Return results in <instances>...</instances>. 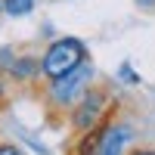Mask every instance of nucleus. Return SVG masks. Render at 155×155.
Here are the masks:
<instances>
[{"label": "nucleus", "instance_id": "obj_1", "mask_svg": "<svg viewBox=\"0 0 155 155\" xmlns=\"http://www.w3.org/2000/svg\"><path fill=\"white\" fill-rule=\"evenodd\" d=\"M81 62H87V47L81 37H56L41 56V74L47 81H56Z\"/></svg>", "mask_w": 155, "mask_h": 155}, {"label": "nucleus", "instance_id": "obj_2", "mask_svg": "<svg viewBox=\"0 0 155 155\" xmlns=\"http://www.w3.org/2000/svg\"><path fill=\"white\" fill-rule=\"evenodd\" d=\"M90 81H93V65H90V62L74 65L71 71H65L62 78L50 81V102L59 106V109H71L74 102L90 90Z\"/></svg>", "mask_w": 155, "mask_h": 155}, {"label": "nucleus", "instance_id": "obj_3", "mask_svg": "<svg viewBox=\"0 0 155 155\" xmlns=\"http://www.w3.org/2000/svg\"><path fill=\"white\" fill-rule=\"evenodd\" d=\"M106 115H109L106 112V93H102V90H87V93L71 106V127L84 134L90 127H96Z\"/></svg>", "mask_w": 155, "mask_h": 155}, {"label": "nucleus", "instance_id": "obj_4", "mask_svg": "<svg viewBox=\"0 0 155 155\" xmlns=\"http://www.w3.org/2000/svg\"><path fill=\"white\" fill-rule=\"evenodd\" d=\"M127 143H130V127L109 118L102 124V134H99V143H96L93 155H121Z\"/></svg>", "mask_w": 155, "mask_h": 155}, {"label": "nucleus", "instance_id": "obj_5", "mask_svg": "<svg viewBox=\"0 0 155 155\" xmlns=\"http://www.w3.org/2000/svg\"><path fill=\"white\" fill-rule=\"evenodd\" d=\"M9 74L16 78V81H31V78L41 74V59L34 56H19L9 62Z\"/></svg>", "mask_w": 155, "mask_h": 155}, {"label": "nucleus", "instance_id": "obj_6", "mask_svg": "<svg viewBox=\"0 0 155 155\" xmlns=\"http://www.w3.org/2000/svg\"><path fill=\"white\" fill-rule=\"evenodd\" d=\"M37 0H3V12L12 19H22V16H28V12L34 9Z\"/></svg>", "mask_w": 155, "mask_h": 155}, {"label": "nucleus", "instance_id": "obj_7", "mask_svg": "<svg viewBox=\"0 0 155 155\" xmlns=\"http://www.w3.org/2000/svg\"><path fill=\"white\" fill-rule=\"evenodd\" d=\"M118 78H121V81H127V84H137V74L130 71V65H127V62L118 68Z\"/></svg>", "mask_w": 155, "mask_h": 155}, {"label": "nucleus", "instance_id": "obj_8", "mask_svg": "<svg viewBox=\"0 0 155 155\" xmlns=\"http://www.w3.org/2000/svg\"><path fill=\"white\" fill-rule=\"evenodd\" d=\"M0 155H22V149L12 143H0Z\"/></svg>", "mask_w": 155, "mask_h": 155}, {"label": "nucleus", "instance_id": "obj_9", "mask_svg": "<svg viewBox=\"0 0 155 155\" xmlns=\"http://www.w3.org/2000/svg\"><path fill=\"white\" fill-rule=\"evenodd\" d=\"M140 9H155V0H137Z\"/></svg>", "mask_w": 155, "mask_h": 155}, {"label": "nucleus", "instance_id": "obj_10", "mask_svg": "<svg viewBox=\"0 0 155 155\" xmlns=\"http://www.w3.org/2000/svg\"><path fill=\"white\" fill-rule=\"evenodd\" d=\"M127 155H155V149H134V152H127Z\"/></svg>", "mask_w": 155, "mask_h": 155}, {"label": "nucleus", "instance_id": "obj_11", "mask_svg": "<svg viewBox=\"0 0 155 155\" xmlns=\"http://www.w3.org/2000/svg\"><path fill=\"white\" fill-rule=\"evenodd\" d=\"M0 9H3V0H0Z\"/></svg>", "mask_w": 155, "mask_h": 155}]
</instances>
